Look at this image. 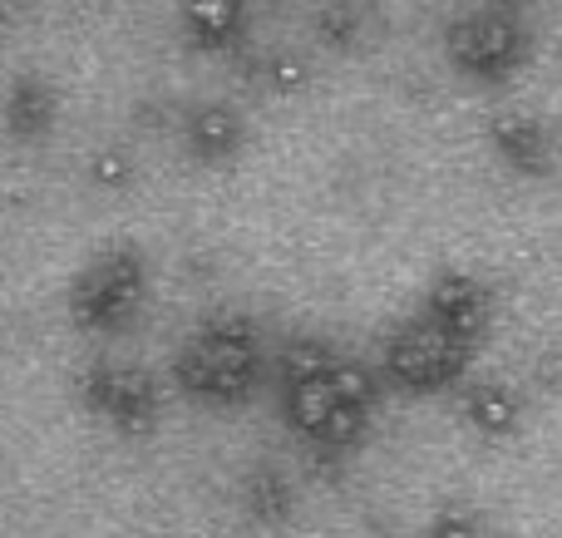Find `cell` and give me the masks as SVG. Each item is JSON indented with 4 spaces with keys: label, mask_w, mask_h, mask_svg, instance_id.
Here are the masks:
<instances>
[{
    "label": "cell",
    "mask_w": 562,
    "mask_h": 538,
    "mask_svg": "<svg viewBox=\"0 0 562 538\" xmlns=\"http://www.w3.org/2000/svg\"><path fill=\"white\" fill-rule=\"evenodd\" d=\"M188 25L207 40V45H223L237 25V0H193L188 10Z\"/></svg>",
    "instance_id": "3957f363"
},
{
    "label": "cell",
    "mask_w": 562,
    "mask_h": 538,
    "mask_svg": "<svg viewBox=\"0 0 562 538\" xmlns=\"http://www.w3.org/2000/svg\"><path fill=\"white\" fill-rule=\"evenodd\" d=\"M286 415L316 440L340 445L366 421V381L356 366H311L291 381Z\"/></svg>",
    "instance_id": "6da1fadb"
},
{
    "label": "cell",
    "mask_w": 562,
    "mask_h": 538,
    "mask_svg": "<svg viewBox=\"0 0 562 538\" xmlns=\"http://www.w3.org/2000/svg\"><path fill=\"white\" fill-rule=\"evenodd\" d=\"M252 341L243 332H207L183 351V385H193L203 401H237L252 385Z\"/></svg>",
    "instance_id": "7a4b0ae2"
}]
</instances>
